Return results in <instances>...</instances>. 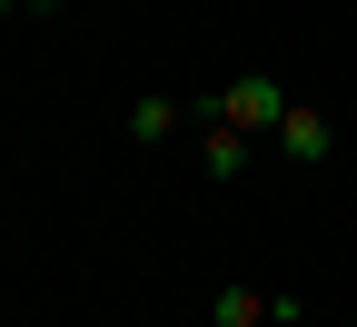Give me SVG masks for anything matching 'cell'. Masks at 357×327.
<instances>
[{
    "label": "cell",
    "mask_w": 357,
    "mask_h": 327,
    "mask_svg": "<svg viewBox=\"0 0 357 327\" xmlns=\"http://www.w3.org/2000/svg\"><path fill=\"white\" fill-rule=\"evenodd\" d=\"M278 149H288L298 169H318V159L337 149V119H328L318 100H288V119H278Z\"/></svg>",
    "instance_id": "cell-2"
},
{
    "label": "cell",
    "mask_w": 357,
    "mask_h": 327,
    "mask_svg": "<svg viewBox=\"0 0 357 327\" xmlns=\"http://www.w3.org/2000/svg\"><path fill=\"white\" fill-rule=\"evenodd\" d=\"M20 10H70V0H20Z\"/></svg>",
    "instance_id": "cell-5"
},
{
    "label": "cell",
    "mask_w": 357,
    "mask_h": 327,
    "mask_svg": "<svg viewBox=\"0 0 357 327\" xmlns=\"http://www.w3.org/2000/svg\"><path fill=\"white\" fill-rule=\"evenodd\" d=\"M298 317V298H278V288H218V327H288Z\"/></svg>",
    "instance_id": "cell-3"
},
{
    "label": "cell",
    "mask_w": 357,
    "mask_h": 327,
    "mask_svg": "<svg viewBox=\"0 0 357 327\" xmlns=\"http://www.w3.org/2000/svg\"><path fill=\"white\" fill-rule=\"evenodd\" d=\"M0 20H20V0H0Z\"/></svg>",
    "instance_id": "cell-6"
},
{
    "label": "cell",
    "mask_w": 357,
    "mask_h": 327,
    "mask_svg": "<svg viewBox=\"0 0 357 327\" xmlns=\"http://www.w3.org/2000/svg\"><path fill=\"white\" fill-rule=\"evenodd\" d=\"M199 109L189 100H139V109H129V139H169V129H189Z\"/></svg>",
    "instance_id": "cell-4"
},
{
    "label": "cell",
    "mask_w": 357,
    "mask_h": 327,
    "mask_svg": "<svg viewBox=\"0 0 357 327\" xmlns=\"http://www.w3.org/2000/svg\"><path fill=\"white\" fill-rule=\"evenodd\" d=\"M218 119H229L238 139H258V129L278 139V119H288V89L268 79V70H248V79H229V89H218Z\"/></svg>",
    "instance_id": "cell-1"
}]
</instances>
